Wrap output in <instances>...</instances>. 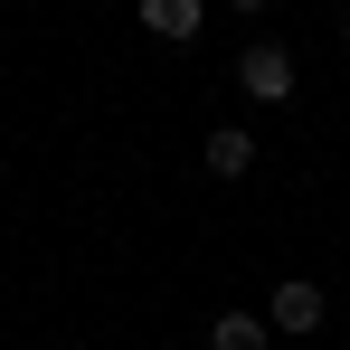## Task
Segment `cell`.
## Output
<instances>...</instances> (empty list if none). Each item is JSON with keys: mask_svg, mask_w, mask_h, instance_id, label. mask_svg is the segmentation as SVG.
Masks as SVG:
<instances>
[{"mask_svg": "<svg viewBox=\"0 0 350 350\" xmlns=\"http://www.w3.org/2000/svg\"><path fill=\"white\" fill-rule=\"evenodd\" d=\"M237 95L284 105V95H293V48H275V38H246V57H237Z\"/></svg>", "mask_w": 350, "mask_h": 350, "instance_id": "obj_1", "label": "cell"}, {"mask_svg": "<svg viewBox=\"0 0 350 350\" xmlns=\"http://www.w3.org/2000/svg\"><path fill=\"white\" fill-rule=\"evenodd\" d=\"M199 19H208L199 0H142V29H152V38H180V48L199 38Z\"/></svg>", "mask_w": 350, "mask_h": 350, "instance_id": "obj_4", "label": "cell"}, {"mask_svg": "<svg viewBox=\"0 0 350 350\" xmlns=\"http://www.w3.org/2000/svg\"><path fill=\"white\" fill-rule=\"evenodd\" d=\"M199 152H208V171H218V180H246V171H256V133H246V123H218Z\"/></svg>", "mask_w": 350, "mask_h": 350, "instance_id": "obj_3", "label": "cell"}, {"mask_svg": "<svg viewBox=\"0 0 350 350\" xmlns=\"http://www.w3.org/2000/svg\"><path fill=\"white\" fill-rule=\"evenodd\" d=\"M265 332H275V322L237 303V312H218V322H208V350H265Z\"/></svg>", "mask_w": 350, "mask_h": 350, "instance_id": "obj_5", "label": "cell"}, {"mask_svg": "<svg viewBox=\"0 0 350 350\" xmlns=\"http://www.w3.org/2000/svg\"><path fill=\"white\" fill-rule=\"evenodd\" d=\"M341 38H350V19H341Z\"/></svg>", "mask_w": 350, "mask_h": 350, "instance_id": "obj_6", "label": "cell"}, {"mask_svg": "<svg viewBox=\"0 0 350 350\" xmlns=\"http://www.w3.org/2000/svg\"><path fill=\"white\" fill-rule=\"evenodd\" d=\"M322 312H332V293L312 284V275H284V284L265 293V322L275 332H322Z\"/></svg>", "mask_w": 350, "mask_h": 350, "instance_id": "obj_2", "label": "cell"}]
</instances>
